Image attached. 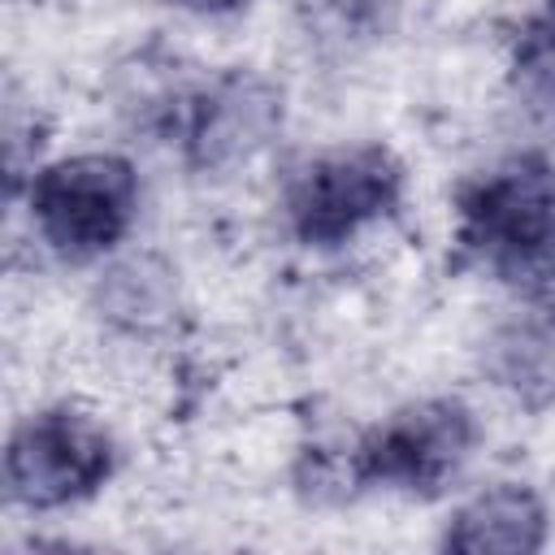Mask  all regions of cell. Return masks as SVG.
<instances>
[{
  "label": "cell",
  "mask_w": 555,
  "mask_h": 555,
  "mask_svg": "<svg viewBox=\"0 0 555 555\" xmlns=\"http://www.w3.org/2000/svg\"><path fill=\"white\" fill-rule=\"evenodd\" d=\"M546 22H551V30H555V0H546Z\"/></svg>",
  "instance_id": "9"
},
{
  "label": "cell",
  "mask_w": 555,
  "mask_h": 555,
  "mask_svg": "<svg viewBox=\"0 0 555 555\" xmlns=\"http://www.w3.org/2000/svg\"><path fill=\"white\" fill-rule=\"evenodd\" d=\"M455 243L494 282L542 299L555 291V169L525 152L455 195Z\"/></svg>",
  "instance_id": "1"
},
{
  "label": "cell",
  "mask_w": 555,
  "mask_h": 555,
  "mask_svg": "<svg viewBox=\"0 0 555 555\" xmlns=\"http://www.w3.org/2000/svg\"><path fill=\"white\" fill-rule=\"evenodd\" d=\"M542 542H546V512L538 494L516 481H499L473 503H464L442 538V546L455 551H538Z\"/></svg>",
  "instance_id": "7"
},
{
  "label": "cell",
  "mask_w": 555,
  "mask_h": 555,
  "mask_svg": "<svg viewBox=\"0 0 555 555\" xmlns=\"http://www.w3.org/2000/svg\"><path fill=\"white\" fill-rule=\"evenodd\" d=\"M403 199V165L382 143L308 156L286 178V221L304 247H343Z\"/></svg>",
  "instance_id": "4"
},
{
  "label": "cell",
  "mask_w": 555,
  "mask_h": 555,
  "mask_svg": "<svg viewBox=\"0 0 555 555\" xmlns=\"http://www.w3.org/2000/svg\"><path fill=\"white\" fill-rule=\"evenodd\" d=\"M494 386L516 395L525 408L555 403V304L542 295L533 308L507 317L481 351Z\"/></svg>",
  "instance_id": "6"
},
{
  "label": "cell",
  "mask_w": 555,
  "mask_h": 555,
  "mask_svg": "<svg viewBox=\"0 0 555 555\" xmlns=\"http://www.w3.org/2000/svg\"><path fill=\"white\" fill-rule=\"evenodd\" d=\"M473 442L477 421L460 399H421L382 416L351 442L343 481L351 490H399L412 499H434L464 473Z\"/></svg>",
  "instance_id": "2"
},
{
  "label": "cell",
  "mask_w": 555,
  "mask_h": 555,
  "mask_svg": "<svg viewBox=\"0 0 555 555\" xmlns=\"http://www.w3.org/2000/svg\"><path fill=\"white\" fill-rule=\"evenodd\" d=\"M178 4H186V9H195V13H230V9H238V4H247V0H178Z\"/></svg>",
  "instance_id": "8"
},
{
  "label": "cell",
  "mask_w": 555,
  "mask_h": 555,
  "mask_svg": "<svg viewBox=\"0 0 555 555\" xmlns=\"http://www.w3.org/2000/svg\"><path fill=\"white\" fill-rule=\"evenodd\" d=\"M39 238L69 264L113 251L139 212V173L126 156L82 152L43 165L26 191Z\"/></svg>",
  "instance_id": "3"
},
{
  "label": "cell",
  "mask_w": 555,
  "mask_h": 555,
  "mask_svg": "<svg viewBox=\"0 0 555 555\" xmlns=\"http://www.w3.org/2000/svg\"><path fill=\"white\" fill-rule=\"evenodd\" d=\"M117 451L108 429L74 408H48L26 416L4 447L9 499L35 512L91 499L113 477Z\"/></svg>",
  "instance_id": "5"
}]
</instances>
